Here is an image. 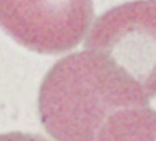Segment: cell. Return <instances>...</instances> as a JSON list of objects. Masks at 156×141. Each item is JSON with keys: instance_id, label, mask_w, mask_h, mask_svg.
<instances>
[{"instance_id": "4", "label": "cell", "mask_w": 156, "mask_h": 141, "mask_svg": "<svg viewBox=\"0 0 156 141\" xmlns=\"http://www.w3.org/2000/svg\"><path fill=\"white\" fill-rule=\"evenodd\" d=\"M95 141H156V110L140 106L115 111L101 126Z\"/></svg>"}, {"instance_id": "5", "label": "cell", "mask_w": 156, "mask_h": 141, "mask_svg": "<svg viewBox=\"0 0 156 141\" xmlns=\"http://www.w3.org/2000/svg\"><path fill=\"white\" fill-rule=\"evenodd\" d=\"M0 141H49L46 138L30 133L10 132L6 134H0Z\"/></svg>"}, {"instance_id": "3", "label": "cell", "mask_w": 156, "mask_h": 141, "mask_svg": "<svg viewBox=\"0 0 156 141\" xmlns=\"http://www.w3.org/2000/svg\"><path fill=\"white\" fill-rule=\"evenodd\" d=\"M94 16L92 0H0V26L23 46L56 55L75 47Z\"/></svg>"}, {"instance_id": "2", "label": "cell", "mask_w": 156, "mask_h": 141, "mask_svg": "<svg viewBox=\"0 0 156 141\" xmlns=\"http://www.w3.org/2000/svg\"><path fill=\"white\" fill-rule=\"evenodd\" d=\"M85 49L106 57L142 90L156 97V0L116 5L91 25Z\"/></svg>"}, {"instance_id": "1", "label": "cell", "mask_w": 156, "mask_h": 141, "mask_svg": "<svg viewBox=\"0 0 156 141\" xmlns=\"http://www.w3.org/2000/svg\"><path fill=\"white\" fill-rule=\"evenodd\" d=\"M148 105L133 80L88 49L62 57L50 68L37 100L41 123L57 141H95L112 113Z\"/></svg>"}]
</instances>
